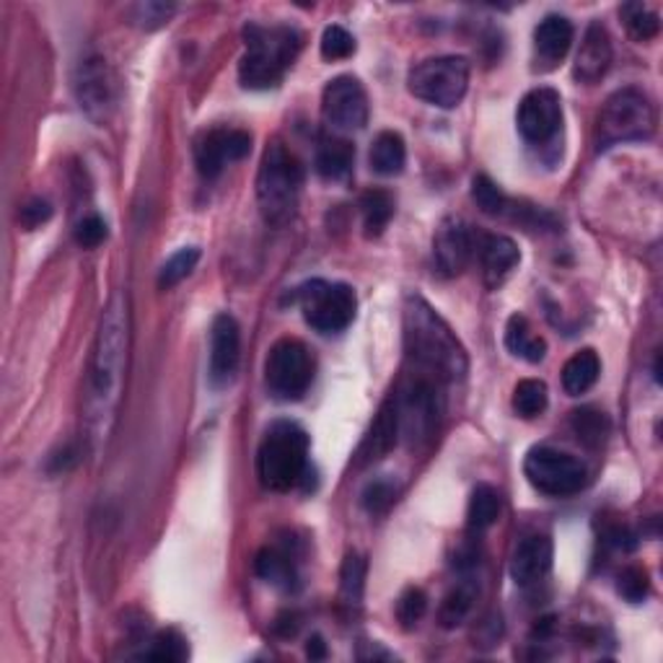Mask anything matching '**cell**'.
<instances>
[{
    "instance_id": "cell-19",
    "label": "cell",
    "mask_w": 663,
    "mask_h": 663,
    "mask_svg": "<svg viewBox=\"0 0 663 663\" xmlns=\"http://www.w3.org/2000/svg\"><path fill=\"white\" fill-rule=\"evenodd\" d=\"M474 254L480 257L482 275H485V283L490 288L501 285L521 260L516 241L503 237V233H478Z\"/></svg>"
},
{
    "instance_id": "cell-4",
    "label": "cell",
    "mask_w": 663,
    "mask_h": 663,
    "mask_svg": "<svg viewBox=\"0 0 663 663\" xmlns=\"http://www.w3.org/2000/svg\"><path fill=\"white\" fill-rule=\"evenodd\" d=\"M309 470V433L293 420H275L257 449V478L272 493H288Z\"/></svg>"
},
{
    "instance_id": "cell-42",
    "label": "cell",
    "mask_w": 663,
    "mask_h": 663,
    "mask_svg": "<svg viewBox=\"0 0 663 663\" xmlns=\"http://www.w3.org/2000/svg\"><path fill=\"white\" fill-rule=\"evenodd\" d=\"M428 610V596L423 594L420 589H408L400 599V604H396V617L404 627H412L418 625L420 620H423V614Z\"/></svg>"
},
{
    "instance_id": "cell-14",
    "label": "cell",
    "mask_w": 663,
    "mask_h": 663,
    "mask_svg": "<svg viewBox=\"0 0 663 663\" xmlns=\"http://www.w3.org/2000/svg\"><path fill=\"white\" fill-rule=\"evenodd\" d=\"M322 114L330 128L353 132L369 122V93L353 76H338L322 93Z\"/></svg>"
},
{
    "instance_id": "cell-28",
    "label": "cell",
    "mask_w": 663,
    "mask_h": 663,
    "mask_svg": "<svg viewBox=\"0 0 663 663\" xmlns=\"http://www.w3.org/2000/svg\"><path fill=\"white\" fill-rule=\"evenodd\" d=\"M501 516V493L493 485H478L472 490L470 511H466V524L472 534L488 532Z\"/></svg>"
},
{
    "instance_id": "cell-44",
    "label": "cell",
    "mask_w": 663,
    "mask_h": 663,
    "mask_svg": "<svg viewBox=\"0 0 663 663\" xmlns=\"http://www.w3.org/2000/svg\"><path fill=\"white\" fill-rule=\"evenodd\" d=\"M50 218H52V205L47 200H42V198L29 200L27 205H21V210H19V223L27 231L39 229V225L50 221Z\"/></svg>"
},
{
    "instance_id": "cell-6",
    "label": "cell",
    "mask_w": 663,
    "mask_h": 663,
    "mask_svg": "<svg viewBox=\"0 0 663 663\" xmlns=\"http://www.w3.org/2000/svg\"><path fill=\"white\" fill-rule=\"evenodd\" d=\"M653 132H656V107L641 89H633V86L614 91L604 101L602 112H599V151L622 143H643V140L653 138Z\"/></svg>"
},
{
    "instance_id": "cell-18",
    "label": "cell",
    "mask_w": 663,
    "mask_h": 663,
    "mask_svg": "<svg viewBox=\"0 0 663 663\" xmlns=\"http://www.w3.org/2000/svg\"><path fill=\"white\" fill-rule=\"evenodd\" d=\"M552 557H555V548H552L550 536H524L519 542V548L513 550L511 579L516 581V586H536V583H542L550 575Z\"/></svg>"
},
{
    "instance_id": "cell-21",
    "label": "cell",
    "mask_w": 663,
    "mask_h": 663,
    "mask_svg": "<svg viewBox=\"0 0 663 663\" xmlns=\"http://www.w3.org/2000/svg\"><path fill=\"white\" fill-rule=\"evenodd\" d=\"M575 37V29L571 19L560 13H550L540 21V27L534 29V52L536 60H542L544 66L552 68L565 58L571 50Z\"/></svg>"
},
{
    "instance_id": "cell-39",
    "label": "cell",
    "mask_w": 663,
    "mask_h": 663,
    "mask_svg": "<svg viewBox=\"0 0 663 663\" xmlns=\"http://www.w3.org/2000/svg\"><path fill=\"white\" fill-rule=\"evenodd\" d=\"M353 52H355V39L348 29L338 27V23H332V27L324 29V34H322V58L324 60H345Z\"/></svg>"
},
{
    "instance_id": "cell-13",
    "label": "cell",
    "mask_w": 663,
    "mask_h": 663,
    "mask_svg": "<svg viewBox=\"0 0 663 663\" xmlns=\"http://www.w3.org/2000/svg\"><path fill=\"white\" fill-rule=\"evenodd\" d=\"M516 124L521 138L529 145L552 143L557 132L563 130V99H560V93L555 89H548V86L529 91L519 104Z\"/></svg>"
},
{
    "instance_id": "cell-40",
    "label": "cell",
    "mask_w": 663,
    "mask_h": 663,
    "mask_svg": "<svg viewBox=\"0 0 663 663\" xmlns=\"http://www.w3.org/2000/svg\"><path fill=\"white\" fill-rule=\"evenodd\" d=\"M617 591H620V596L627 599L630 604L645 602V599H649V594H651L649 573H645L643 567H625V571L620 573Z\"/></svg>"
},
{
    "instance_id": "cell-23",
    "label": "cell",
    "mask_w": 663,
    "mask_h": 663,
    "mask_svg": "<svg viewBox=\"0 0 663 663\" xmlns=\"http://www.w3.org/2000/svg\"><path fill=\"white\" fill-rule=\"evenodd\" d=\"M400 441V423H396V408L394 400H389L381 412L373 420L369 435L361 443V451H358V464H371L376 459L386 456L389 451L396 446Z\"/></svg>"
},
{
    "instance_id": "cell-45",
    "label": "cell",
    "mask_w": 663,
    "mask_h": 663,
    "mask_svg": "<svg viewBox=\"0 0 663 663\" xmlns=\"http://www.w3.org/2000/svg\"><path fill=\"white\" fill-rule=\"evenodd\" d=\"M307 653L311 659H324V643H322V637H311L309 641V649H307Z\"/></svg>"
},
{
    "instance_id": "cell-7",
    "label": "cell",
    "mask_w": 663,
    "mask_h": 663,
    "mask_svg": "<svg viewBox=\"0 0 663 663\" xmlns=\"http://www.w3.org/2000/svg\"><path fill=\"white\" fill-rule=\"evenodd\" d=\"M441 386L443 384H439V381L412 373L400 392L392 396L396 408V423H400V439L410 449H420L425 443H431L435 431H439L443 415Z\"/></svg>"
},
{
    "instance_id": "cell-11",
    "label": "cell",
    "mask_w": 663,
    "mask_h": 663,
    "mask_svg": "<svg viewBox=\"0 0 663 663\" xmlns=\"http://www.w3.org/2000/svg\"><path fill=\"white\" fill-rule=\"evenodd\" d=\"M524 474L534 490L550 498L581 493L589 482V470L581 459L552 446H534L524 459Z\"/></svg>"
},
{
    "instance_id": "cell-2",
    "label": "cell",
    "mask_w": 663,
    "mask_h": 663,
    "mask_svg": "<svg viewBox=\"0 0 663 663\" xmlns=\"http://www.w3.org/2000/svg\"><path fill=\"white\" fill-rule=\"evenodd\" d=\"M404 350L415 373L439 384H454L466 373V353L451 327L420 295L404 307Z\"/></svg>"
},
{
    "instance_id": "cell-41",
    "label": "cell",
    "mask_w": 663,
    "mask_h": 663,
    "mask_svg": "<svg viewBox=\"0 0 663 663\" xmlns=\"http://www.w3.org/2000/svg\"><path fill=\"white\" fill-rule=\"evenodd\" d=\"M174 11L177 8L167 3H138L130 8V19L132 23H138L140 29H159L171 19Z\"/></svg>"
},
{
    "instance_id": "cell-17",
    "label": "cell",
    "mask_w": 663,
    "mask_h": 663,
    "mask_svg": "<svg viewBox=\"0 0 663 663\" xmlns=\"http://www.w3.org/2000/svg\"><path fill=\"white\" fill-rule=\"evenodd\" d=\"M474 257V233L462 218H446L433 237V262L439 275L456 278Z\"/></svg>"
},
{
    "instance_id": "cell-35",
    "label": "cell",
    "mask_w": 663,
    "mask_h": 663,
    "mask_svg": "<svg viewBox=\"0 0 663 663\" xmlns=\"http://www.w3.org/2000/svg\"><path fill=\"white\" fill-rule=\"evenodd\" d=\"M396 493H400V488H396L394 480L389 478L371 480L361 493V505L371 513V516H381V513L392 509L396 501Z\"/></svg>"
},
{
    "instance_id": "cell-15",
    "label": "cell",
    "mask_w": 663,
    "mask_h": 663,
    "mask_svg": "<svg viewBox=\"0 0 663 663\" xmlns=\"http://www.w3.org/2000/svg\"><path fill=\"white\" fill-rule=\"evenodd\" d=\"M252 151V135L233 128L205 130L194 143V163L202 179H218L233 161H241Z\"/></svg>"
},
{
    "instance_id": "cell-27",
    "label": "cell",
    "mask_w": 663,
    "mask_h": 663,
    "mask_svg": "<svg viewBox=\"0 0 663 663\" xmlns=\"http://www.w3.org/2000/svg\"><path fill=\"white\" fill-rule=\"evenodd\" d=\"M599 373H602V361L594 350H581L575 353L563 369V389L571 396L586 394L596 384Z\"/></svg>"
},
{
    "instance_id": "cell-3",
    "label": "cell",
    "mask_w": 663,
    "mask_h": 663,
    "mask_svg": "<svg viewBox=\"0 0 663 663\" xmlns=\"http://www.w3.org/2000/svg\"><path fill=\"white\" fill-rule=\"evenodd\" d=\"M244 58L239 62V78L244 89L264 91L275 89L283 81L288 70L299 58L303 37L299 29L262 27V23H247L244 27Z\"/></svg>"
},
{
    "instance_id": "cell-20",
    "label": "cell",
    "mask_w": 663,
    "mask_h": 663,
    "mask_svg": "<svg viewBox=\"0 0 663 663\" xmlns=\"http://www.w3.org/2000/svg\"><path fill=\"white\" fill-rule=\"evenodd\" d=\"M612 37L602 23L594 21L583 34V42L579 47V54H575V68L573 76L579 78L581 83H596L599 78L606 76V70L612 68Z\"/></svg>"
},
{
    "instance_id": "cell-16",
    "label": "cell",
    "mask_w": 663,
    "mask_h": 663,
    "mask_svg": "<svg viewBox=\"0 0 663 663\" xmlns=\"http://www.w3.org/2000/svg\"><path fill=\"white\" fill-rule=\"evenodd\" d=\"M241 361V330L231 314H218L210 330V365L208 376L215 389L229 386Z\"/></svg>"
},
{
    "instance_id": "cell-31",
    "label": "cell",
    "mask_w": 663,
    "mask_h": 663,
    "mask_svg": "<svg viewBox=\"0 0 663 663\" xmlns=\"http://www.w3.org/2000/svg\"><path fill=\"white\" fill-rule=\"evenodd\" d=\"M187 656H190V649H187V641L177 630H161V633L148 643V649L140 653V659L161 663H179Z\"/></svg>"
},
{
    "instance_id": "cell-43",
    "label": "cell",
    "mask_w": 663,
    "mask_h": 663,
    "mask_svg": "<svg viewBox=\"0 0 663 663\" xmlns=\"http://www.w3.org/2000/svg\"><path fill=\"white\" fill-rule=\"evenodd\" d=\"M107 223H104V218L101 215H86L83 221H78V225H76V241L78 244H81L83 249H93V247H99L101 241L107 239Z\"/></svg>"
},
{
    "instance_id": "cell-1",
    "label": "cell",
    "mask_w": 663,
    "mask_h": 663,
    "mask_svg": "<svg viewBox=\"0 0 663 663\" xmlns=\"http://www.w3.org/2000/svg\"><path fill=\"white\" fill-rule=\"evenodd\" d=\"M130 358V307L128 295L114 293L101 314L97 340H93L89 373H86L83 420L91 451L107 446L117 425L124 376Z\"/></svg>"
},
{
    "instance_id": "cell-34",
    "label": "cell",
    "mask_w": 663,
    "mask_h": 663,
    "mask_svg": "<svg viewBox=\"0 0 663 663\" xmlns=\"http://www.w3.org/2000/svg\"><path fill=\"white\" fill-rule=\"evenodd\" d=\"M620 13L630 31V37L637 39V42H649V39L659 34V29H661L659 13L649 11L643 3H625L620 8Z\"/></svg>"
},
{
    "instance_id": "cell-26",
    "label": "cell",
    "mask_w": 663,
    "mask_h": 663,
    "mask_svg": "<svg viewBox=\"0 0 663 663\" xmlns=\"http://www.w3.org/2000/svg\"><path fill=\"white\" fill-rule=\"evenodd\" d=\"M505 348L516 358H524L529 363H540L548 355V342L532 330L526 317H511L505 327Z\"/></svg>"
},
{
    "instance_id": "cell-29",
    "label": "cell",
    "mask_w": 663,
    "mask_h": 663,
    "mask_svg": "<svg viewBox=\"0 0 663 663\" xmlns=\"http://www.w3.org/2000/svg\"><path fill=\"white\" fill-rule=\"evenodd\" d=\"M361 213H363L365 237H371V239L381 237L394 215L392 194H389L386 190H369L361 198Z\"/></svg>"
},
{
    "instance_id": "cell-5",
    "label": "cell",
    "mask_w": 663,
    "mask_h": 663,
    "mask_svg": "<svg viewBox=\"0 0 663 663\" xmlns=\"http://www.w3.org/2000/svg\"><path fill=\"white\" fill-rule=\"evenodd\" d=\"M303 163L283 143L268 145L257 174V200H260L264 221L285 225L299 208L303 187Z\"/></svg>"
},
{
    "instance_id": "cell-30",
    "label": "cell",
    "mask_w": 663,
    "mask_h": 663,
    "mask_svg": "<svg viewBox=\"0 0 663 663\" xmlns=\"http://www.w3.org/2000/svg\"><path fill=\"white\" fill-rule=\"evenodd\" d=\"M548 384L540 379H524L513 389V410L516 415L532 420L548 410Z\"/></svg>"
},
{
    "instance_id": "cell-22",
    "label": "cell",
    "mask_w": 663,
    "mask_h": 663,
    "mask_svg": "<svg viewBox=\"0 0 663 663\" xmlns=\"http://www.w3.org/2000/svg\"><path fill=\"white\" fill-rule=\"evenodd\" d=\"M257 575L280 591L299 589V560L288 544H272L257 555Z\"/></svg>"
},
{
    "instance_id": "cell-38",
    "label": "cell",
    "mask_w": 663,
    "mask_h": 663,
    "mask_svg": "<svg viewBox=\"0 0 663 663\" xmlns=\"http://www.w3.org/2000/svg\"><path fill=\"white\" fill-rule=\"evenodd\" d=\"M474 602V589L472 586H459L446 596V602L441 606V622L446 627H456L466 620V614L472 610Z\"/></svg>"
},
{
    "instance_id": "cell-32",
    "label": "cell",
    "mask_w": 663,
    "mask_h": 663,
    "mask_svg": "<svg viewBox=\"0 0 663 663\" xmlns=\"http://www.w3.org/2000/svg\"><path fill=\"white\" fill-rule=\"evenodd\" d=\"M571 423H573V433L579 435V441L586 443L591 449L602 446L606 433H610V420L604 418V412H599L594 408L575 410Z\"/></svg>"
},
{
    "instance_id": "cell-33",
    "label": "cell",
    "mask_w": 663,
    "mask_h": 663,
    "mask_svg": "<svg viewBox=\"0 0 663 663\" xmlns=\"http://www.w3.org/2000/svg\"><path fill=\"white\" fill-rule=\"evenodd\" d=\"M198 260H200V249L198 247L179 249L177 254H171L169 260L163 262V268L159 272V288L169 291V288L182 283V280L187 275H192V270L198 268Z\"/></svg>"
},
{
    "instance_id": "cell-12",
    "label": "cell",
    "mask_w": 663,
    "mask_h": 663,
    "mask_svg": "<svg viewBox=\"0 0 663 663\" xmlns=\"http://www.w3.org/2000/svg\"><path fill=\"white\" fill-rule=\"evenodd\" d=\"M73 91L78 107L91 117L93 122H107L117 104V78L114 70L101 54H86L76 66Z\"/></svg>"
},
{
    "instance_id": "cell-9",
    "label": "cell",
    "mask_w": 663,
    "mask_h": 663,
    "mask_svg": "<svg viewBox=\"0 0 663 663\" xmlns=\"http://www.w3.org/2000/svg\"><path fill=\"white\" fill-rule=\"evenodd\" d=\"M410 91L425 104L454 109L462 104L470 89V62L459 54L428 58L410 70Z\"/></svg>"
},
{
    "instance_id": "cell-37",
    "label": "cell",
    "mask_w": 663,
    "mask_h": 663,
    "mask_svg": "<svg viewBox=\"0 0 663 663\" xmlns=\"http://www.w3.org/2000/svg\"><path fill=\"white\" fill-rule=\"evenodd\" d=\"M340 589H342V599L345 604H361L363 599V586H365V560L361 555H348L345 563H342V573H340Z\"/></svg>"
},
{
    "instance_id": "cell-8",
    "label": "cell",
    "mask_w": 663,
    "mask_h": 663,
    "mask_svg": "<svg viewBox=\"0 0 663 663\" xmlns=\"http://www.w3.org/2000/svg\"><path fill=\"white\" fill-rule=\"evenodd\" d=\"M293 301L303 311V319L311 330L322 334H340L353 324L358 299L355 291L345 283H330V280H309L295 288Z\"/></svg>"
},
{
    "instance_id": "cell-24",
    "label": "cell",
    "mask_w": 663,
    "mask_h": 663,
    "mask_svg": "<svg viewBox=\"0 0 663 663\" xmlns=\"http://www.w3.org/2000/svg\"><path fill=\"white\" fill-rule=\"evenodd\" d=\"M355 163V148L353 143L342 138H327L322 140L317 151V171L327 182H345L353 171Z\"/></svg>"
},
{
    "instance_id": "cell-36",
    "label": "cell",
    "mask_w": 663,
    "mask_h": 663,
    "mask_svg": "<svg viewBox=\"0 0 663 663\" xmlns=\"http://www.w3.org/2000/svg\"><path fill=\"white\" fill-rule=\"evenodd\" d=\"M472 200L478 202V208L488 215H501L509 208V198H505L501 187H498L488 174H478L472 179Z\"/></svg>"
},
{
    "instance_id": "cell-10",
    "label": "cell",
    "mask_w": 663,
    "mask_h": 663,
    "mask_svg": "<svg viewBox=\"0 0 663 663\" xmlns=\"http://www.w3.org/2000/svg\"><path fill=\"white\" fill-rule=\"evenodd\" d=\"M314 381V355L301 340L285 338L270 348L264 361V384L280 402H295Z\"/></svg>"
},
{
    "instance_id": "cell-25",
    "label": "cell",
    "mask_w": 663,
    "mask_h": 663,
    "mask_svg": "<svg viewBox=\"0 0 663 663\" xmlns=\"http://www.w3.org/2000/svg\"><path fill=\"white\" fill-rule=\"evenodd\" d=\"M369 161H371V169L381 177L400 174L404 163H408V145H404L400 132H392V130L381 132V135L373 140Z\"/></svg>"
}]
</instances>
